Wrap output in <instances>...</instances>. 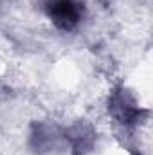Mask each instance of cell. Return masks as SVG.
Segmentation results:
<instances>
[{
  "label": "cell",
  "instance_id": "obj_1",
  "mask_svg": "<svg viewBox=\"0 0 153 155\" xmlns=\"http://www.w3.org/2000/svg\"><path fill=\"white\" fill-rule=\"evenodd\" d=\"M49 16L60 29H72L81 20V4L77 0H49L45 4Z\"/></svg>",
  "mask_w": 153,
  "mask_h": 155
}]
</instances>
